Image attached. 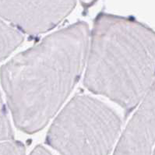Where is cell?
Instances as JSON below:
<instances>
[{"label": "cell", "mask_w": 155, "mask_h": 155, "mask_svg": "<svg viewBox=\"0 0 155 155\" xmlns=\"http://www.w3.org/2000/svg\"><path fill=\"white\" fill-rule=\"evenodd\" d=\"M91 31L78 21L19 53L0 70L13 121L28 134L40 131L60 109L81 78Z\"/></svg>", "instance_id": "1"}, {"label": "cell", "mask_w": 155, "mask_h": 155, "mask_svg": "<svg viewBox=\"0 0 155 155\" xmlns=\"http://www.w3.org/2000/svg\"><path fill=\"white\" fill-rule=\"evenodd\" d=\"M84 85L120 105L126 117L155 79V31L130 17L101 12L90 35Z\"/></svg>", "instance_id": "2"}, {"label": "cell", "mask_w": 155, "mask_h": 155, "mask_svg": "<svg viewBox=\"0 0 155 155\" xmlns=\"http://www.w3.org/2000/svg\"><path fill=\"white\" fill-rule=\"evenodd\" d=\"M120 117L88 95H76L51 124L46 143L62 155H108L119 136Z\"/></svg>", "instance_id": "3"}, {"label": "cell", "mask_w": 155, "mask_h": 155, "mask_svg": "<svg viewBox=\"0 0 155 155\" xmlns=\"http://www.w3.org/2000/svg\"><path fill=\"white\" fill-rule=\"evenodd\" d=\"M77 0H0V17L30 37L51 31L74 9Z\"/></svg>", "instance_id": "4"}, {"label": "cell", "mask_w": 155, "mask_h": 155, "mask_svg": "<svg viewBox=\"0 0 155 155\" xmlns=\"http://www.w3.org/2000/svg\"><path fill=\"white\" fill-rule=\"evenodd\" d=\"M155 143V79L122 133L114 155H151Z\"/></svg>", "instance_id": "5"}, {"label": "cell", "mask_w": 155, "mask_h": 155, "mask_svg": "<svg viewBox=\"0 0 155 155\" xmlns=\"http://www.w3.org/2000/svg\"><path fill=\"white\" fill-rule=\"evenodd\" d=\"M24 39L20 31L0 19V62L18 48Z\"/></svg>", "instance_id": "6"}, {"label": "cell", "mask_w": 155, "mask_h": 155, "mask_svg": "<svg viewBox=\"0 0 155 155\" xmlns=\"http://www.w3.org/2000/svg\"><path fill=\"white\" fill-rule=\"evenodd\" d=\"M14 133L9 122L6 105L0 93V142L13 140Z\"/></svg>", "instance_id": "7"}, {"label": "cell", "mask_w": 155, "mask_h": 155, "mask_svg": "<svg viewBox=\"0 0 155 155\" xmlns=\"http://www.w3.org/2000/svg\"><path fill=\"white\" fill-rule=\"evenodd\" d=\"M24 143L19 141L9 140L0 142V155H25Z\"/></svg>", "instance_id": "8"}, {"label": "cell", "mask_w": 155, "mask_h": 155, "mask_svg": "<svg viewBox=\"0 0 155 155\" xmlns=\"http://www.w3.org/2000/svg\"><path fill=\"white\" fill-rule=\"evenodd\" d=\"M30 155H52L43 146H38L32 150Z\"/></svg>", "instance_id": "9"}, {"label": "cell", "mask_w": 155, "mask_h": 155, "mask_svg": "<svg viewBox=\"0 0 155 155\" xmlns=\"http://www.w3.org/2000/svg\"><path fill=\"white\" fill-rule=\"evenodd\" d=\"M98 0H80L81 6H82L83 9H84V13H87L88 9L97 2Z\"/></svg>", "instance_id": "10"}, {"label": "cell", "mask_w": 155, "mask_h": 155, "mask_svg": "<svg viewBox=\"0 0 155 155\" xmlns=\"http://www.w3.org/2000/svg\"><path fill=\"white\" fill-rule=\"evenodd\" d=\"M153 155H155V150H154V151H153Z\"/></svg>", "instance_id": "11"}]
</instances>
